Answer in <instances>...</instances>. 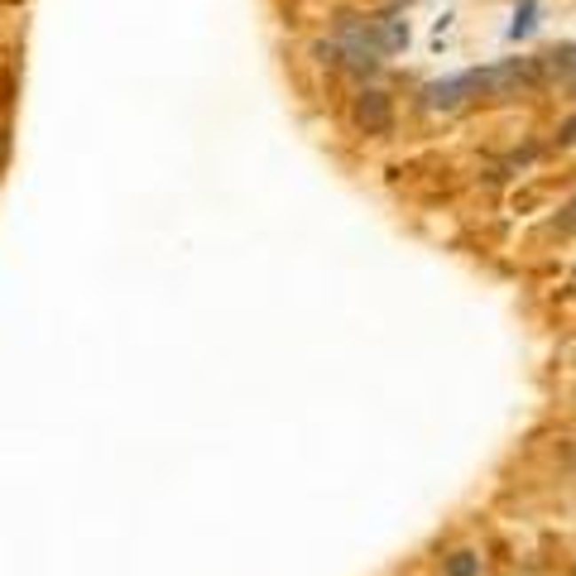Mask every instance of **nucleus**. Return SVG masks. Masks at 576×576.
Here are the masks:
<instances>
[{
  "label": "nucleus",
  "mask_w": 576,
  "mask_h": 576,
  "mask_svg": "<svg viewBox=\"0 0 576 576\" xmlns=\"http://www.w3.org/2000/svg\"><path fill=\"white\" fill-rule=\"evenodd\" d=\"M351 115H356V125L366 135H390V121H394V111H390V91H380V87H366L356 97V106H351Z\"/></svg>",
  "instance_id": "f257e3e1"
},
{
  "label": "nucleus",
  "mask_w": 576,
  "mask_h": 576,
  "mask_svg": "<svg viewBox=\"0 0 576 576\" xmlns=\"http://www.w3.org/2000/svg\"><path fill=\"white\" fill-rule=\"evenodd\" d=\"M466 97H480V73H462V77H446V82L422 87V106H432V111H452V106H462Z\"/></svg>",
  "instance_id": "f03ea898"
},
{
  "label": "nucleus",
  "mask_w": 576,
  "mask_h": 576,
  "mask_svg": "<svg viewBox=\"0 0 576 576\" xmlns=\"http://www.w3.org/2000/svg\"><path fill=\"white\" fill-rule=\"evenodd\" d=\"M446 576H480V552H471V548H462V552H452L446 557V567H442Z\"/></svg>",
  "instance_id": "7ed1b4c3"
},
{
  "label": "nucleus",
  "mask_w": 576,
  "mask_h": 576,
  "mask_svg": "<svg viewBox=\"0 0 576 576\" xmlns=\"http://www.w3.org/2000/svg\"><path fill=\"white\" fill-rule=\"evenodd\" d=\"M557 139H562V145H576V115H567V121H562Z\"/></svg>",
  "instance_id": "20e7f679"
},
{
  "label": "nucleus",
  "mask_w": 576,
  "mask_h": 576,
  "mask_svg": "<svg viewBox=\"0 0 576 576\" xmlns=\"http://www.w3.org/2000/svg\"><path fill=\"white\" fill-rule=\"evenodd\" d=\"M557 226H562V231H576V202H572V207L557 217Z\"/></svg>",
  "instance_id": "39448f33"
}]
</instances>
